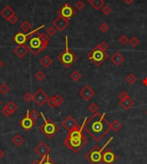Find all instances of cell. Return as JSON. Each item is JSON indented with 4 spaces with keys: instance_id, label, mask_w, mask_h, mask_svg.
I'll return each instance as SVG.
<instances>
[{
    "instance_id": "ffe728a7",
    "label": "cell",
    "mask_w": 147,
    "mask_h": 164,
    "mask_svg": "<svg viewBox=\"0 0 147 164\" xmlns=\"http://www.w3.org/2000/svg\"><path fill=\"white\" fill-rule=\"evenodd\" d=\"M121 107L124 109L128 110L134 105V101L132 98L127 97V99H125L123 101H121Z\"/></svg>"
},
{
    "instance_id": "7402d4cb",
    "label": "cell",
    "mask_w": 147,
    "mask_h": 164,
    "mask_svg": "<svg viewBox=\"0 0 147 164\" xmlns=\"http://www.w3.org/2000/svg\"><path fill=\"white\" fill-rule=\"evenodd\" d=\"M40 65H41L43 67H45V68H48V67L53 64L52 58H51L50 57H48L47 55H45V56L40 60Z\"/></svg>"
},
{
    "instance_id": "f1b7e54d",
    "label": "cell",
    "mask_w": 147,
    "mask_h": 164,
    "mask_svg": "<svg viewBox=\"0 0 147 164\" xmlns=\"http://www.w3.org/2000/svg\"><path fill=\"white\" fill-rule=\"evenodd\" d=\"M10 90V86L7 84V83H3L1 85H0V93L2 94V95H6V94H8Z\"/></svg>"
},
{
    "instance_id": "bcb514c9",
    "label": "cell",
    "mask_w": 147,
    "mask_h": 164,
    "mask_svg": "<svg viewBox=\"0 0 147 164\" xmlns=\"http://www.w3.org/2000/svg\"><path fill=\"white\" fill-rule=\"evenodd\" d=\"M127 97H129V95L126 91H122L119 95V99H120V101H123V100L127 99Z\"/></svg>"
},
{
    "instance_id": "ac0fdd59",
    "label": "cell",
    "mask_w": 147,
    "mask_h": 164,
    "mask_svg": "<svg viewBox=\"0 0 147 164\" xmlns=\"http://www.w3.org/2000/svg\"><path fill=\"white\" fill-rule=\"evenodd\" d=\"M1 16L3 17L4 19H6L7 21L11 17H13L15 15V11L9 6V5H6L0 12Z\"/></svg>"
},
{
    "instance_id": "b9f144b4",
    "label": "cell",
    "mask_w": 147,
    "mask_h": 164,
    "mask_svg": "<svg viewBox=\"0 0 147 164\" xmlns=\"http://www.w3.org/2000/svg\"><path fill=\"white\" fill-rule=\"evenodd\" d=\"M128 41H129V39L125 35H122L119 38V42H120L121 45H123V46H125Z\"/></svg>"
},
{
    "instance_id": "5bb4252c",
    "label": "cell",
    "mask_w": 147,
    "mask_h": 164,
    "mask_svg": "<svg viewBox=\"0 0 147 164\" xmlns=\"http://www.w3.org/2000/svg\"><path fill=\"white\" fill-rule=\"evenodd\" d=\"M61 125H62L63 127L65 128V130H67L68 131H71V130H72L74 128L79 126V125L77 124V120L74 119L72 116H71V115L67 116V117L62 121Z\"/></svg>"
},
{
    "instance_id": "f907efd6",
    "label": "cell",
    "mask_w": 147,
    "mask_h": 164,
    "mask_svg": "<svg viewBox=\"0 0 147 164\" xmlns=\"http://www.w3.org/2000/svg\"><path fill=\"white\" fill-rule=\"evenodd\" d=\"M31 164H41V161L40 162V161H38V160H36L33 163H31Z\"/></svg>"
},
{
    "instance_id": "2e32d148",
    "label": "cell",
    "mask_w": 147,
    "mask_h": 164,
    "mask_svg": "<svg viewBox=\"0 0 147 164\" xmlns=\"http://www.w3.org/2000/svg\"><path fill=\"white\" fill-rule=\"evenodd\" d=\"M13 52L15 53V54L19 58H23L26 55L29 54V47L27 44H23V45H19L18 47H15Z\"/></svg>"
},
{
    "instance_id": "1f68e13d",
    "label": "cell",
    "mask_w": 147,
    "mask_h": 164,
    "mask_svg": "<svg viewBox=\"0 0 147 164\" xmlns=\"http://www.w3.org/2000/svg\"><path fill=\"white\" fill-rule=\"evenodd\" d=\"M54 101H55L56 106L57 107H59V106H61L64 103V98L60 95H55L54 96Z\"/></svg>"
},
{
    "instance_id": "d6986e66",
    "label": "cell",
    "mask_w": 147,
    "mask_h": 164,
    "mask_svg": "<svg viewBox=\"0 0 147 164\" xmlns=\"http://www.w3.org/2000/svg\"><path fill=\"white\" fill-rule=\"evenodd\" d=\"M13 40L14 41L18 44L19 45H23V44H26V42L29 40L28 36H27V34H23V33H17L15 36L13 37Z\"/></svg>"
},
{
    "instance_id": "60d3db41",
    "label": "cell",
    "mask_w": 147,
    "mask_h": 164,
    "mask_svg": "<svg viewBox=\"0 0 147 164\" xmlns=\"http://www.w3.org/2000/svg\"><path fill=\"white\" fill-rule=\"evenodd\" d=\"M102 14H104L105 16H109V15L111 13L112 10H111V8L109 6V5H105V6L102 7Z\"/></svg>"
},
{
    "instance_id": "ee69618b",
    "label": "cell",
    "mask_w": 147,
    "mask_h": 164,
    "mask_svg": "<svg viewBox=\"0 0 147 164\" xmlns=\"http://www.w3.org/2000/svg\"><path fill=\"white\" fill-rule=\"evenodd\" d=\"M1 112H2V113H3V115H4L5 117H9V116H10V115L12 114V113L7 108L6 106H4V107L2 108Z\"/></svg>"
},
{
    "instance_id": "5b68a950",
    "label": "cell",
    "mask_w": 147,
    "mask_h": 164,
    "mask_svg": "<svg viewBox=\"0 0 147 164\" xmlns=\"http://www.w3.org/2000/svg\"><path fill=\"white\" fill-rule=\"evenodd\" d=\"M87 57L95 66H101L109 58V54L95 47L88 54Z\"/></svg>"
},
{
    "instance_id": "816d5d0a",
    "label": "cell",
    "mask_w": 147,
    "mask_h": 164,
    "mask_svg": "<svg viewBox=\"0 0 147 164\" xmlns=\"http://www.w3.org/2000/svg\"><path fill=\"white\" fill-rule=\"evenodd\" d=\"M143 83H144L146 86H147V77H146V78L143 80Z\"/></svg>"
},
{
    "instance_id": "f5cc1de1",
    "label": "cell",
    "mask_w": 147,
    "mask_h": 164,
    "mask_svg": "<svg viewBox=\"0 0 147 164\" xmlns=\"http://www.w3.org/2000/svg\"><path fill=\"white\" fill-rule=\"evenodd\" d=\"M3 66V61H2V60L0 59V69H1V68H2Z\"/></svg>"
},
{
    "instance_id": "83f0119b",
    "label": "cell",
    "mask_w": 147,
    "mask_h": 164,
    "mask_svg": "<svg viewBox=\"0 0 147 164\" xmlns=\"http://www.w3.org/2000/svg\"><path fill=\"white\" fill-rule=\"evenodd\" d=\"M126 81H127V83L128 84H133V83H135L137 82V77H136V76H135L134 74L130 73V74H128V75L127 76Z\"/></svg>"
},
{
    "instance_id": "44dd1931",
    "label": "cell",
    "mask_w": 147,
    "mask_h": 164,
    "mask_svg": "<svg viewBox=\"0 0 147 164\" xmlns=\"http://www.w3.org/2000/svg\"><path fill=\"white\" fill-rule=\"evenodd\" d=\"M38 37L40 38V41H41V43H42V46H43L45 48H47V46H48V43H49V41H50V37L48 36L47 34H45V33L38 34Z\"/></svg>"
},
{
    "instance_id": "484cf974",
    "label": "cell",
    "mask_w": 147,
    "mask_h": 164,
    "mask_svg": "<svg viewBox=\"0 0 147 164\" xmlns=\"http://www.w3.org/2000/svg\"><path fill=\"white\" fill-rule=\"evenodd\" d=\"M110 127L111 130H113L114 131L117 132L118 131H120V129H121V127H122V124H121L120 121H118L117 120H114L112 123H110Z\"/></svg>"
},
{
    "instance_id": "277c9868",
    "label": "cell",
    "mask_w": 147,
    "mask_h": 164,
    "mask_svg": "<svg viewBox=\"0 0 147 164\" xmlns=\"http://www.w3.org/2000/svg\"><path fill=\"white\" fill-rule=\"evenodd\" d=\"M40 115L43 117L44 123L40 126L39 129L47 138H52L59 131V126L52 119H46L43 113H40Z\"/></svg>"
},
{
    "instance_id": "836d02e7",
    "label": "cell",
    "mask_w": 147,
    "mask_h": 164,
    "mask_svg": "<svg viewBox=\"0 0 147 164\" xmlns=\"http://www.w3.org/2000/svg\"><path fill=\"white\" fill-rule=\"evenodd\" d=\"M129 44L131 45V47H136L138 45H139V39L137 38V37H132L130 40H129Z\"/></svg>"
},
{
    "instance_id": "d6a6232c",
    "label": "cell",
    "mask_w": 147,
    "mask_h": 164,
    "mask_svg": "<svg viewBox=\"0 0 147 164\" xmlns=\"http://www.w3.org/2000/svg\"><path fill=\"white\" fill-rule=\"evenodd\" d=\"M41 164H57L53 161V159L49 156V155L42 157L41 159Z\"/></svg>"
},
{
    "instance_id": "681fc988",
    "label": "cell",
    "mask_w": 147,
    "mask_h": 164,
    "mask_svg": "<svg viewBox=\"0 0 147 164\" xmlns=\"http://www.w3.org/2000/svg\"><path fill=\"white\" fill-rule=\"evenodd\" d=\"M123 1H124L127 4H131L134 0H123Z\"/></svg>"
},
{
    "instance_id": "4dcf8cb0",
    "label": "cell",
    "mask_w": 147,
    "mask_h": 164,
    "mask_svg": "<svg viewBox=\"0 0 147 164\" xmlns=\"http://www.w3.org/2000/svg\"><path fill=\"white\" fill-rule=\"evenodd\" d=\"M45 77H46V75H45V73L43 72L42 71H38L35 74V78L36 79L37 81H39V82L43 81L45 79Z\"/></svg>"
},
{
    "instance_id": "7a4b0ae2",
    "label": "cell",
    "mask_w": 147,
    "mask_h": 164,
    "mask_svg": "<svg viewBox=\"0 0 147 164\" xmlns=\"http://www.w3.org/2000/svg\"><path fill=\"white\" fill-rule=\"evenodd\" d=\"M83 129V126H77L69 131L64 141L65 147L74 153L79 152V150L88 143Z\"/></svg>"
},
{
    "instance_id": "9f6ffc18",
    "label": "cell",
    "mask_w": 147,
    "mask_h": 164,
    "mask_svg": "<svg viewBox=\"0 0 147 164\" xmlns=\"http://www.w3.org/2000/svg\"><path fill=\"white\" fill-rule=\"evenodd\" d=\"M146 114H147V111H146Z\"/></svg>"
},
{
    "instance_id": "3957f363",
    "label": "cell",
    "mask_w": 147,
    "mask_h": 164,
    "mask_svg": "<svg viewBox=\"0 0 147 164\" xmlns=\"http://www.w3.org/2000/svg\"><path fill=\"white\" fill-rule=\"evenodd\" d=\"M58 59L66 68H69L70 66H72L76 62V60L77 59V56L69 48L68 36H65V48L60 54L58 56Z\"/></svg>"
},
{
    "instance_id": "7dc6e473",
    "label": "cell",
    "mask_w": 147,
    "mask_h": 164,
    "mask_svg": "<svg viewBox=\"0 0 147 164\" xmlns=\"http://www.w3.org/2000/svg\"><path fill=\"white\" fill-rule=\"evenodd\" d=\"M8 21L10 22V24L14 25V24H16V23L17 22V21H18V17H17L16 15H14L13 17H11L9 19Z\"/></svg>"
},
{
    "instance_id": "d4e9b609",
    "label": "cell",
    "mask_w": 147,
    "mask_h": 164,
    "mask_svg": "<svg viewBox=\"0 0 147 164\" xmlns=\"http://www.w3.org/2000/svg\"><path fill=\"white\" fill-rule=\"evenodd\" d=\"M20 28H21V29H22L23 32L27 33V32H29V31L31 29L32 26H31V24H30V22H29V21L25 20V21H23L22 23L20 25Z\"/></svg>"
},
{
    "instance_id": "ab89813d",
    "label": "cell",
    "mask_w": 147,
    "mask_h": 164,
    "mask_svg": "<svg viewBox=\"0 0 147 164\" xmlns=\"http://www.w3.org/2000/svg\"><path fill=\"white\" fill-rule=\"evenodd\" d=\"M88 108H89V110L92 113H94V114L96 113H98V109H99V108H98V106H97L95 103H91V104L89 106Z\"/></svg>"
},
{
    "instance_id": "cb8c5ba5",
    "label": "cell",
    "mask_w": 147,
    "mask_h": 164,
    "mask_svg": "<svg viewBox=\"0 0 147 164\" xmlns=\"http://www.w3.org/2000/svg\"><path fill=\"white\" fill-rule=\"evenodd\" d=\"M12 143L16 146L22 145L24 143V138H23L21 135L17 134V135H15V136L13 137V138H12Z\"/></svg>"
},
{
    "instance_id": "f546056e",
    "label": "cell",
    "mask_w": 147,
    "mask_h": 164,
    "mask_svg": "<svg viewBox=\"0 0 147 164\" xmlns=\"http://www.w3.org/2000/svg\"><path fill=\"white\" fill-rule=\"evenodd\" d=\"M71 78L73 80L74 82H77L78 80H80L82 78V74L79 72L78 71H74L70 75Z\"/></svg>"
},
{
    "instance_id": "6da1fadb",
    "label": "cell",
    "mask_w": 147,
    "mask_h": 164,
    "mask_svg": "<svg viewBox=\"0 0 147 164\" xmlns=\"http://www.w3.org/2000/svg\"><path fill=\"white\" fill-rule=\"evenodd\" d=\"M84 129L90 134L95 141H100L111 130L110 123L106 120L104 113H96L86 121L84 120Z\"/></svg>"
},
{
    "instance_id": "c3c4849f",
    "label": "cell",
    "mask_w": 147,
    "mask_h": 164,
    "mask_svg": "<svg viewBox=\"0 0 147 164\" xmlns=\"http://www.w3.org/2000/svg\"><path fill=\"white\" fill-rule=\"evenodd\" d=\"M3 156H4V152L0 149V160L1 159H3Z\"/></svg>"
},
{
    "instance_id": "9a60e30c",
    "label": "cell",
    "mask_w": 147,
    "mask_h": 164,
    "mask_svg": "<svg viewBox=\"0 0 147 164\" xmlns=\"http://www.w3.org/2000/svg\"><path fill=\"white\" fill-rule=\"evenodd\" d=\"M95 95V93L94 91V90H92L89 85H85V86L79 91V95H80L84 101H90Z\"/></svg>"
},
{
    "instance_id": "4fadbf2b",
    "label": "cell",
    "mask_w": 147,
    "mask_h": 164,
    "mask_svg": "<svg viewBox=\"0 0 147 164\" xmlns=\"http://www.w3.org/2000/svg\"><path fill=\"white\" fill-rule=\"evenodd\" d=\"M51 151L50 147L47 145L45 142H40L38 145L35 148V152L36 153L38 156H40L41 158L49 155Z\"/></svg>"
},
{
    "instance_id": "74e56055",
    "label": "cell",
    "mask_w": 147,
    "mask_h": 164,
    "mask_svg": "<svg viewBox=\"0 0 147 164\" xmlns=\"http://www.w3.org/2000/svg\"><path fill=\"white\" fill-rule=\"evenodd\" d=\"M23 100L26 102H30L33 101V95L30 92H27L24 95H23Z\"/></svg>"
},
{
    "instance_id": "e575fe53",
    "label": "cell",
    "mask_w": 147,
    "mask_h": 164,
    "mask_svg": "<svg viewBox=\"0 0 147 164\" xmlns=\"http://www.w3.org/2000/svg\"><path fill=\"white\" fill-rule=\"evenodd\" d=\"M56 32H57V29H56L54 26H51V27H49V28H47V35L49 37H52L54 36V35H55Z\"/></svg>"
},
{
    "instance_id": "30bf717a",
    "label": "cell",
    "mask_w": 147,
    "mask_h": 164,
    "mask_svg": "<svg viewBox=\"0 0 147 164\" xmlns=\"http://www.w3.org/2000/svg\"><path fill=\"white\" fill-rule=\"evenodd\" d=\"M36 120L32 119V118L29 116V110L27 111L26 116L19 121V126H21L23 128L25 131H30L32 128L36 126Z\"/></svg>"
},
{
    "instance_id": "11a10c76",
    "label": "cell",
    "mask_w": 147,
    "mask_h": 164,
    "mask_svg": "<svg viewBox=\"0 0 147 164\" xmlns=\"http://www.w3.org/2000/svg\"><path fill=\"white\" fill-rule=\"evenodd\" d=\"M2 104V101H1V100H0V105Z\"/></svg>"
},
{
    "instance_id": "ba28073f",
    "label": "cell",
    "mask_w": 147,
    "mask_h": 164,
    "mask_svg": "<svg viewBox=\"0 0 147 164\" xmlns=\"http://www.w3.org/2000/svg\"><path fill=\"white\" fill-rule=\"evenodd\" d=\"M58 13H59V16L69 20V19H71L72 17H73L74 16L76 15V10H75V9L69 3H65L59 10Z\"/></svg>"
},
{
    "instance_id": "9c48e42d",
    "label": "cell",
    "mask_w": 147,
    "mask_h": 164,
    "mask_svg": "<svg viewBox=\"0 0 147 164\" xmlns=\"http://www.w3.org/2000/svg\"><path fill=\"white\" fill-rule=\"evenodd\" d=\"M48 99H49V96L41 89L37 90V91L33 95V100H34L35 103L39 107H41L45 103H47Z\"/></svg>"
},
{
    "instance_id": "db71d44e",
    "label": "cell",
    "mask_w": 147,
    "mask_h": 164,
    "mask_svg": "<svg viewBox=\"0 0 147 164\" xmlns=\"http://www.w3.org/2000/svg\"><path fill=\"white\" fill-rule=\"evenodd\" d=\"M85 1H86V2H88V3H91L92 0H85Z\"/></svg>"
},
{
    "instance_id": "f6af8a7d",
    "label": "cell",
    "mask_w": 147,
    "mask_h": 164,
    "mask_svg": "<svg viewBox=\"0 0 147 164\" xmlns=\"http://www.w3.org/2000/svg\"><path fill=\"white\" fill-rule=\"evenodd\" d=\"M75 8H76L77 10H82L84 8V3H83V1L79 0V1H77V2L76 3V4H75Z\"/></svg>"
},
{
    "instance_id": "e0dca14e",
    "label": "cell",
    "mask_w": 147,
    "mask_h": 164,
    "mask_svg": "<svg viewBox=\"0 0 147 164\" xmlns=\"http://www.w3.org/2000/svg\"><path fill=\"white\" fill-rule=\"evenodd\" d=\"M110 60L114 65L119 66L120 65H121L124 62L125 58L120 52H115L114 54L112 55V57L110 58Z\"/></svg>"
},
{
    "instance_id": "7c38bea8",
    "label": "cell",
    "mask_w": 147,
    "mask_h": 164,
    "mask_svg": "<svg viewBox=\"0 0 147 164\" xmlns=\"http://www.w3.org/2000/svg\"><path fill=\"white\" fill-rule=\"evenodd\" d=\"M68 25H69V20L64 18L60 16H59L53 22V26L59 32H62L63 30H65L68 27Z\"/></svg>"
},
{
    "instance_id": "603a6c76",
    "label": "cell",
    "mask_w": 147,
    "mask_h": 164,
    "mask_svg": "<svg viewBox=\"0 0 147 164\" xmlns=\"http://www.w3.org/2000/svg\"><path fill=\"white\" fill-rule=\"evenodd\" d=\"M90 4L91 5L95 10H99L102 7H103L104 1L103 0H92L91 2L90 3Z\"/></svg>"
},
{
    "instance_id": "7bdbcfd3",
    "label": "cell",
    "mask_w": 147,
    "mask_h": 164,
    "mask_svg": "<svg viewBox=\"0 0 147 164\" xmlns=\"http://www.w3.org/2000/svg\"><path fill=\"white\" fill-rule=\"evenodd\" d=\"M98 48H100L101 50H102V51H105L106 52V50L109 48V45L105 42V41H102L99 45H97L96 46Z\"/></svg>"
},
{
    "instance_id": "8d00e7d4",
    "label": "cell",
    "mask_w": 147,
    "mask_h": 164,
    "mask_svg": "<svg viewBox=\"0 0 147 164\" xmlns=\"http://www.w3.org/2000/svg\"><path fill=\"white\" fill-rule=\"evenodd\" d=\"M29 116H30L32 119L36 120L40 117V113H38L36 109L30 110V111L29 110Z\"/></svg>"
},
{
    "instance_id": "52a82bcc",
    "label": "cell",
    "mask_w": 147,
    "mask_h": 164,
    "mask_svg": "<svg viewBox=\"0 0 147 164\" xmlns=\"http://www.w3.org/2000/svg\"><path fill=\"white\" fill-rule=\"evenodd\" d=\"M29 52L35 56L38 55L40 52H43L46 48L42 46V43L40 40V38L37 37H32L29 41Z\"/></svg>"
},
{
    "instance_id": "f35d334b",
    "label": "cell",
    "mask_w": 147,
    "mask_h": 164,
    "mask_svg": "<svg viewBox=\"0 0 147 164\" xmlns=\"http://www.w3.org/2000/svg\"><path fill=\"white\" fill-rule=\"evenodd\" d=\"M47 105H48L51 108H55L56 107H57V106H56L55 101H54V96H53V97H49V99L47 100Z\"/></svg>"
},
{
    "instance_id": "8fae6325",
    "label": "cell",
    "mask_w": 147,
    "mask_h": 164,
    "mask_svg": "<svg viewBox=\"0 0 147 164\" xmlns=\"http://www.w3.org/2000/svg\"><path fill=\"white\" fill-rule=\"evenodd\" d=\"M117 159H118V156L109 148L102 151V163H103L113 164L116 162Z\"/></svg>"
},
{
    "instance_id": "8992f818",
    "label": "cell",
    "mask_w": 147,
    "mask_h": 164,
    "mask_svg": "<svg viewBox=\"0 0 147 164\" xmlns=\"http://www.w3.org/2000/svg\"><path fill=\"white\" fill-rule=\"evenodd\" d=\"M102 151L103 148L101 149L98 146H94L86 154L85 158L91 164H101L102 163Z\"/></svg>"
},
{
    "instance_id": "d590c367",
    "label": "cell",
    "mask_w": 147,
    "mask_h": 164,
    "mask_svg": "<svg viewBox=\"0 0 147 164\" xmlns=\"http://www.w3.org/2000/svg\"><path fill=\"white\" fill-rule=\"evenodd\" d=\"M99 28H100V30H101L102 33H106V32H108V31L109 30L110 27H109V25L108 23L103 22V23H102V24L100 25Z\"/></svg>"
},
{
    "instance_id": "4316f807",
    "label": "cell",
    "mask_w": 147,
    "mask_h": 164,
    "mask_svg": "<svg viewBox=\"0 0 147 164\" xmlns=\"http://www.w3.org/2000/svg\"><path fill=\"white\" fill-rule=\"evenodd\" d=\"M5 106L7 107V108L10 110V111L12 113H15V112H17V110L18 109V108H17V104H16L15 102H13L12 101H8V103H7Z\"/></svg>"
}]
</instances>
